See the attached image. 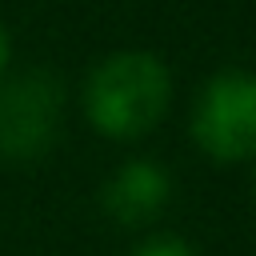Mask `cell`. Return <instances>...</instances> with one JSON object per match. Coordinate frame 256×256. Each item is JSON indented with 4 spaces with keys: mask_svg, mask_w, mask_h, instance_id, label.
I'll return each mask as SVG.
<instances>
[{
    "mask_svg": "<svg viewBox=\"0 0 256 256\" xmlns=\"http://www.w3.org/2000/svg\"><path fill=\"white\" fill-rule=\"evenodd\" d=\"M84 116L108 140H136L168 112L172 76L156 52L128 48L104 56L84 80Z\"/></svg>",
    "mask_w": 256,
    "mask_h": 256,
    "instance_id": "1",
    "label": "cell"
},
{
    "mask_svg": "<svg viewBox=\"0 0 256 256\" xmlns=\"http://www.w3.org/2000/svg\"><path fill=\"white\" fill-rule=\"evenodd\" d=\"M188 124L196 148L220 164L256 156V72L224 68L208 76Z\"/></svg>",
    "mask_w": 256,
    "mask_h": 256,
    "instance_id": "2",
    "label": "cell"
},
{
    "mask_svg": "<svg viewBox=\"0 0 256 256\" xmlns=\"http://www.w3.org/2000/svg\"><path fill=\"white\" fill-rule=\"evenodd\" d=\"M60 84L52 72H24L0 84V160H40L56 140Z\"/></svg>",
    "mask_w": 256,
    "mask_h": 256,
    "instance_id": "3",
    "label": "cell"
},
{
    "mask_svg": "<svg viewBox=\"0 0 256 256\" xmlns=\"http://www.w3.org/2000/svg\"><path fill=\"white\" fill-rule=\"evenodd\" d=\"M168 200H172V176L152 160L120 164L100 188V208L124 228H140L156 220L168 208Z\"/></svg>",
    "mask_w": 256,
    "mask_h": 256,
    "instance_id": "4",
    "label": "cell"
},
{
    "mask_svg": "<svg viewBox=\"0 0 256 256\" xmlns=\"http://www.w3.org/2000/svg\"><path fill=\"white\" fill-rule=\"evenodd\" d=\"M132 256H196L184 240H176V236H156V240H148V244H140Z\"/></svg>",
    "mask_w": 256,
    "mask_h": 256,
    "instance_id": "5",
    "label": "cell"
},
{
    "mask_svg": "<svg viewBox=\"0 0 256 256\" xmlns=\"http://www.w3.org/2000/svg\"><path fill=\"white\" fill-rule=\"evenodd\" d=\"M8 56H12V44H8V32L0 24V84H4V72H8Z\"/></svg>",
    "mask_w": 256,
    "mask_h": 256,
    "instance_id": "6",
    "label": "cell"
},
{
    "mask_svg": "<svg viewBox=\"0 0 256 256\" xmlns=\"http://www.w3.org/2000/svg\"><path fill=\"white\" fill-rule=\"evenodd\" d=\"M252 188H256V180H252Z\"/></svg>",
    "mask_w": 256,
    "mask_h": 256,
    "instance_id": "7",
    "label": "cell"
}]
</instances>
